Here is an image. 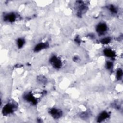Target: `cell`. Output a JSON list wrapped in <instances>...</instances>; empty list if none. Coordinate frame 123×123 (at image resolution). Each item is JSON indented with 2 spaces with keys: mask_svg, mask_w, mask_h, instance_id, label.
Here are the masks:
<instances>
[{
  "mask_svg": "<svg viewBox=\"0 0 123 123\" xmlns=\"http://www.w3.org/2000/svg\"><path fill=\"white\" fill-rule=\"evenodd\" d=\"M16 108V105L13 103L9 102L6 104L3 107L2 112L3 115L7 116L14 112Z\"/></svg>",
  "mask_w": 123,
  "mask_h": 123,
  "instance_id": "6da1fadb",
  "label": "cell"
},
{
  "mask_svg": "<svg viewBox=\"0 0 123 123\" xmlns=\"http://www.w3.org/2000/svg\"><path fill=\"white\" fill-rule=\"evenodd\" d=\"M51 65L55 69H60L62 66V60L56 56H52L49 60Z\"/></svg>",
  "mask_w": 123,
  "mask_h": 123,
  "instance_id": "7a4b0ae2",
  "label": "cell"
},
{
  "mask_svg": "<svg viewBox=\"0 0 123 123\" xmlns=\"http://www.w3.org/2000/svg\"><path fill=\"white\" fill-rule=\"evenodd\" d=\"M49 113L51 116L55 119L60 118L62 115V112L61 110L55 108H53L50 109Z\"/></svg>",
  "mask_w": 123,
  "mask_h": 123,
  "instance_id": "3957f363",
  "label": "cell"
},
{
  "mask_svg": "<svg viewBox=\"0 0 123 123\" xmlns=\"http://www.w3.org/2000/svg\"><path fill=\"white\" fill-rule=\"evenodd\" d=\"M108 29V26L105 23H100L96 26V30L98 33L99 34H104Z\"/></svg>",
  "mask_w": 123,
  "mask_h": 123,
  "instance_id": "277c9868",
  "label": "cell"
},
{
  "mask_svg": "<svg viewBox=\"0 0 123 123\" xmlns=\"http://www.w3.org/2000/svg\"><path fill=\"white\" fill-rule=\"evenodd\" d=\"M23 98L25 101L33 105H36L37 103V100L31 93H28L25 94Z\"/></svg>",
  "mask_w": 123,
  "mask_h": 123,
  "instance_id": "5b68a950",
  "label": "cell"
},
{
  "mask_svg": "<svg viewBox=\"0 0 123 123\" xmlns=\"http://www.w3.org/2000/svg\"><path fill=\"white\" fill-rule=\"evenodd\" d=\"M48 46L49 44L47 43L41 42L36 45L34 49V51L35 52H38L42 49H46L47 47H48Z\"/></svg>",
  "mask_w": 123,
  "mask_h": 123,
  "instance_id": "8992f818",
  "label": "cell"
},
{
  "mask_svg": "<svg viewBox=\"0 0 123 123\" xmlns=\"http://www.w3.org/2000/svg\"><path fill=\"white\" fill-rule=\"evenodd\" d=\"M16 18V15L14 13L11 12V13H9L6 14L4 16V20L5 21L12 23L15 21Z\"/></svg>",
  "mask_w": 123,
  "mask_h": 123,
  "instance_id": "52a82bcc",
  "label": "cell"
},
{
  "mask_svg": "<svg viewBox=\"0 0 123 123\" xmlns=\"http://www.w3.org/2000/svg\"><path fill=\"white\" fill-rule=\"evenodd\" d=\"M104 55L109 58H114L115 57V53L112 49L106 48L103 50Z\"/></svg>",
  "mask_w": 123,
  "mask_h": 123,
  "instance_id": "ba28073f",
  "label": "cell"
},
{
  "mask_svg": "<svg viewBox=\"0 0 123 123\" xmlns=\"http://www.w3.org/2000/svg\"><path fill=\"white\" fill-rule=\"evenodd\" d=\"M110 116V114H109V113L107 111H102V112H101L99 115H98V120H97V122H101L103 121H104L105 120L108 119Z\"/></svg>",
  "mask_w": 123,
  "mask_h": 123,
  "instance_id": "9c48e42d",
  "label": "cell"
},
{
  "mask_svg": "<svg viewBox=\"0 0 123 123\" xmlns=\"http://www.w3.org/2000/svg\"><path fill=\"white\" fill-rule=\"evenodd\" d=\"M25 40L24 39L21 38H19L18 39V40H17V47L19 49H21L22 48L23 46L25 44Z\"/></svg>",
  "mask_w": 123,
  "mask_h": 123,
  "instance_id": "30bf717a",
  "label": "cell"
},
{
  "mask_svg": "<svg viewBox=\"0 0 123 123\" xmlns=\"http://www.w3.org/2000/svg\"><path fill=\"white\" fill-rule=\"evenodd\" d=\"M123 71L121 69H119L117 72H116V78L118 80H120L121 79V78H122L123 76Z\"/></svg>",
  "mask_w": 123,
  "mask_h": 123,
  "instance_id": "8fae6325",
  "label": "cell"
},
{
  "mask_svg": "<svg viewBox=\"0 0 123 123\" xmlns=\"http://www.w3.org/2000/svg\"><path fill=\"white\" fill-rule=\"evenodd\" d=\"M111 41V38L109 37H106L103 38L100 40V42L103 44H107L110 43Z\"/></svg>",
  "mask_w": 123,
  "mask_h": 123,
  "instance_id": "7c38bea8",
  "label": "cell"
},
{
  "mask_svg": "<svg viewBox=\"0 0 123 123\" xmlns=\"http://www.w3.org/2000/svg\"><path fill=\"white\" fill-rule=\"evenodd\" d=\"M108 8H109L110 11L113 13H116L117 12V10L116 8L112 5H109L108 6Z\"/></svg>",
  "mask_w": 123,
  "mask_h": 123,
  "instance_id": "4fadbf2b",
  "label": "cell"
},
{
  "mask_svg": "<svg viewBox=\"0 0 123 123\" xmlns=\"http://www.w3.org/2000/svg\"><path fill=\"white\" fill-rule=\"evenodd\" d=\"M38 80L41 84H45L47 81V79L43 76H39L38 77Z\"/></svg>",
  "mask_w": 123,
  "mask_h": 123,
  "instance_id": "5bb4252c",
  "label": "cell"
},
{
  "mask_svg": "<svg viewBox=\"0 0 123 123\" xmlns=\"http://www.w3.org/2000/svg\"><path fill=\"white\" fill-rule=\"evenodd\" d=\"M106 68L108 70H111L113 67V63L111 61H107L106 64Z\"/></svg>",
  "mask_w": 123,
  "mask_h": 123,
  "instance_id": "9a60e30c",
  "label": "cell"
},
{
  "mask_svg": "<svg viewBox=\"0 0 123 123\" xmlns=\"http://www.w3.org/2000/svg\"><path fill=\"white\" fill-rule=\"evenodd\" d=\"M81 117L83 118H86V117H88V113L86 112H83L82 114V115H81Z\"/></svg>",
  "mask_w": 123,
  "mask_h": 123,
  "instance_id": "2e32d148",
  "label": "cell"
},
{
  "mask_svg": "<svg viewBox=\"0 0 123 123\" xmlns=\"http://www.w3.org/2000/svg\"><path fill=\"white\" fill-rule=\"evenodd\" d=\"M75 41L77 42V43H79L80 42V38L78 37H76V38H75Z\"/></svg>",
  "mask_w": 123,
  "mask_h": 123,
  "instance_id": "e0dca14e",
  "label": "cell"
}]
</instances>
